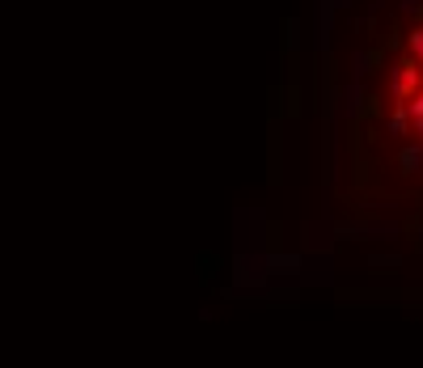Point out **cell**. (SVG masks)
<instances>
[{"label": "cell", "instance_id": "obj_1", "mask_svg": "<svg viewBox=\"0 0 423 368\" xmlns=\"http://www.w3.org/2000/svg\"><path fill=\"white\" fill-rule=\"evenodd\" d=\"M411 114H415V119H423V93L415 97V102H411Z\"/></svg>", "mask_w": 423, "mask_h": 368}, {"label": "cell", "instance_id": "obj_2", "mask_svg": "<svg viewBox=\"0 0 423 368\" xmlns=\"http://www.w3.org/2000/svg\"><path fill=\"white\" fill-rule=\"evenodd\" d=\"M411 47H415V51H423V34H415V38H411Z\"/></svg>", "mask_w": 423, "mask_h": 368}]
</instances>
